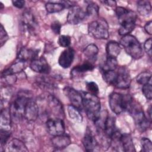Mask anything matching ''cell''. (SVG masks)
I'll return each mask as SVG.
<instances>
[{"instance_id": "6da1fadb", "label": "cell", "mask_w": 152, "mask_h": 152, "mask_svg": "<svg viewBox=\"0 0 152 152\" xmlns=\"http://www.w3.org/2000/svg\"><path fill=\"white\" fill-rule=\"evenodd\" d=\"M115 12L120 24L118 30L119 34L123 36L129 34L135 27L136 14L134 11L122 7H116Z\"/></svg>"}, {"instance_id": "7a4b0ae2", "label": "cell", "mask_w": 152, "mask_h": 152, "mask_svg": "<svg viewBox=\"0 0 152 152\" xmlns=\"http://www.w3.org/2000/svg\"><path fill=\"white\" fill-rule=\"evenodd\" d=\"M83 107L87 117L91 121L96 122L100 116V100L97 95L88 92H82Z\"/></svg>"}, {"instance_id": "3957f363", "label": "cell", "mask_w": 152, "mask_h": 152, "mask_svg": "<svg viewBox=\"0 0 152 152\" xmlns=\"http://www.w3.org/2000/svg\"><path fill=\"white\" fill-rule=\"evenodd\" d=\"M126 110L132 117L135 125L140 131H144L149 127L151 122L145 117L141 105L132 97L131 98L128 103Z\"/></svg>"}, {"instance_id": "277c9868", "label": "cell", "mask_w": 152, "mask_h": 152, "mask_svg": "<svg viewBox=\"0 0 152 152\" xmlns=\"http://www.w3.org/2000/svg\"><path fill=\"white\" fill-rule=\"evenodd\" d=\"M120 43L124 47L126 53L131 58L138 59L142 57L144 52L142 46L134 36L130 34L124 36L120 40Z\"/></svg>"}, {"instance_id": "5b68a950", "label": "cell", "mask_w": 152, "mask_h": 152, "mask_svg": "<svg viewBox=\"0 0 152 152\" xmlns=\"http://www.w3.org/2000/svg\"><path fill=\"white\" fill-rule=\"evenodd\" d=\"M89 34L96 39H107L109 36V26L105 20L99 18L88 25Z\"/></svg>"}, {"instance_id": "8992f818", "label": "cell", "mask_w": 152, "mask_h": 152, "mask_svg": "<svg viewBox=\"0 0 152 152\" xmlns=\"http://www.w3.org/2000/svg\"><path fill=\"white\" fill-rule=\"evenodd\" d=\"M132 97L113 92L109 97V104L111 110L115 114H120L126 110L128 103Z\"/></svg>"}, {"instance_id": "52a82bcc", "label": "cell", "mask_w": 152, "mask_h": 152, "mask_svg": "<svg viewBox=\"0 0 152 152\" xmlns=\"http://www.w3.org/2000/svg\"><path fill=\"white\" fill-rule=\"evenodd\" d=\"M29 99V97L24 94H20L13 101L10 107V112L12 119L19 121L24 118L26 105Z\"/></svg>"}, {"instance_id": "ba28073f", "label": "cell", "mask_w": 152, "mask_h": 152, "mask_svg": "<svg viewBox=\"0 0 152 152\" xmlns=\"http://www.w3.org/2000/svg\"><path fill=\"white\" fill-rule=\"evenodd\" d=\"M116 69L111 85L118 88L126 89L129 88L131 82V78L128 69L124 66H121L118 69L117 71H116Z\"/></svg>"}, {"instance_id": "9c48e42d", "label": "cell", "mask_w": 152, "mask_h": 152, "mask_svg": "<svg viewBox=\"0 0 152 152\" xmlns=\"http://www.w3.org/2000/svg\"><path fill=\"white\" fill-rule=\"evenodd\" d=\"M21 26L22 29L33 34L38 28V23L34 15L30 12H24L21 17Z\"/></svg>"}, {"instance_id": "30bf717a", "label": "cell", "mask_w": 152, "mask_h": 152, "mask_svg": "<svg viewBox=\"0 0 152 152\" xmlns=\"http://www.w3.org/2000/svg\"><path fill=\"white\" fill-rule=\"evenodd\" d=\"M47 131L53 136L62 135L65 132V124L61 118H50L46 123Z\"/></svg>"}, {"instance_id": "8fae6325", "label": "cell", "mask_w": 152, "mask_h": 152, "mask_svg": "<svg viewBox=\"0 0 152 152\" xmlns=\"http://www.w3.org/2000/svg\"><path fill=\"white\" fill-rule=\"evenodd\" d=\"M64 93L72 105L81 110L83 107L82 94L74 88L70 87H66L64 88Z\"/></svg>"}, {"instance_id": "7c38bea8", "label": "cell", "mask_w": 152, "mask_h": 152, "mask_svg": "<svg viewBox=\"0 0 152 152\" xmlns=\"http://www.w3.org/2000/svg\"><path fill=\"white\" fill-rule=\"evenodd\" d=\"M87 14L82 8L75 5L70 8L67 15V21L72 25L78 24L81 23L86 17Z\"/></svg>"}, {"instance_id": "4fadbf2b", "label": "cell", "mask_w": 152, "mask_h": 152, "mask_svg": "<svg viewBox=\"0 0 152 152\" xmlns=\"http://www.w3.org/2000/svg\"><path fill=\"white\" fill-rule=\"evenodd\" d=\"M30 68L34 72L43 74H48L50 71V67L44 57L36 58L30 64Z\"/></svg>"}, {"instance_id": "5bb4252c", "label": "cell", "mask_w": 152, "mask_h": 152, "mask_svg": "<svg viewBox=\"0 0 152 152\" xmlns=\"http://www.w3.org/2000/svg\"><path fill=\"white\" fill-rule=\"evenodd\" d=\"M39 115V107L37 103L32 99L28 100L24 110V118L29 122L36 120Z\"/></svg>"}, {"instance_id": "9a60e30c", "label": "cell", "mask_w": 152, "mask_h": 152, "mask_svg": "<svg viewBox=\"0 0 152 152\" xmlns=\"http://www.w3.org/2000/svg\"><path fill=\"white\" fill-rule=\"evenodd\" d=\"M75 51L73 48L68 47L62 52L59 59L58 63L61 66L64 68H69L74 60Z\"/></svg>"}, {"instance_id": "2e32d148", "label": "cell", "mask_w": 152, "mask_h": 152, "mask_svg": "<svg viewBox=\"0 0 152 152\" xmlns=\"http://www.w3.org/2000/svg\"><path fill=\"white\" fill-rule=\"evenodd\" d=\"M83 144L87 151H93L98 145V142L89 128H87L83 138Z\"/></svg>"}, {"instance_id": "e0dca14e", "label": "cell", "mask_w": 152, "mask_h": 152, "mask_svg": "<svg viewBox=\"0 0 152 152\" xmlns=\"http://www.w3.org/2000/svg\"><path fill=\"white\" fill-rule=\"evenodd\" d=\"M39 52L37 50L23 48L20 49L17 55V59L24 62L28 61H32L37 58Z\"/></svg>"}, {"instance_id": "ac0fdd59", "label": "cell", "mask_w": 152, "mask_h": 152, "mask_svg": "<svg viewBox=\"0 0 152 152\" xmlns=\"http://www.w3.org/2000/svg\"><path fill=\"white\" fill-rule=\"evenodd\" d=\"M52 144L55 148L62 150L71 144V139L68 135L64 134L62 135L54 136L52 139Z\"/></svg>"}, {"instance_id": "d6986e66", "label": "cell", "mask_w": 152, "mask_h": 152, "mask_svg": "<svg viewBox=\"0 0 152 152\" xmlns=\"http://www.w3.org/2000/svg\"><path fill=\"white\" fill-rule=\"evenodd\" d=\"M48 103L50 111L54 113L56 116H57V114H59L60 116L64 114L62 104L56 98L50 95L48 98Z\"/></svg>"}, {"instance_id": "ffe728a7", "label": "cell", "mask_w": 152, "mask_h": 152, "mask_svg": "<svg viewBox=\"0 0 152 152\" xmlns=\"http://www.w3.org/2000/svg\"><path fill=\"white\" fill-rule=\"evenodd\" d=\"M8 151L24 152L28 151V149L24 143L19 139L14 138L11 140L7 146Z\"/></svg>"}, {"instance_id": "44dd1931", "label": "cell", "mask_w": 152, "mask_h": 152, "mask_svg": "<svg viewBox=\"0 0 152 152\" xmlns=\"http://www.w3.org/2000/svg\"><path fill=\"white\" fill-rule=\"evenodd\" d=\"M121 146H122V149L123 151L133 152L135 151L132 138L129 134H121Z\"/></svg>"}, {"instance_id": "7402d4cb", "label": "cell", "mask_w": 152, "mask_h": 152, "mask_svg": "<svg viewBox=\"0 0 152 152\" xmlns=\"http://www.w3.org/2000/svg\"><path fill=\"white\" fill-rule=\"evenodd\" d=\"M107 57L116 58L121 51L120 44L115 41H110L106 45Z\"/></svg>"}, {"instance_id": "603a6c76", "label": "cell", "mask_w": 152, "mask_h": 152, "mask_svg": "<svg viewBox=\"0 0 152 152\" xmlns=\"http://www.w3.org/2000/svg\"><path fill=\"white\" fill-rule=\"evenodd\" d=\"M11 116L10 109H1V129L10 131L11 128Z\"/></svg>"}, {"instance_id": "cb8c5ba5", "label": "cell", "mask_w": 152, "mask_h": 152, "mask_svg": "<svg viewBox=\"0 0 152 152\" xmlns=\"http://www.w3.org/2000/svg\"><path fill=\"white\" fill-rule=\"evenodd\" d=\"M94 65L90 61H86L83 64L74 66L71 72L72 76H75L78 74H80L86 72L88 71H91L94 68Z\"/></svg>"}, {"instance_id": "d4e9b609", "label": "cell", "mask_w": 152, "mask_h": 152, "mask_svg": "<svg viewBox=\"0 0 152 152\" xmlns=\"http://www.w3.org/2000/svg\"><path fill=\"white\" fill-rule=\"evenodd\" d=\"M99 52L97 46L94 44H90L84 50V55L86 58L88 59V61L93 63L96 59L97 55Z\"/></svg>"}, {"instance_id": "484cf974", "label": "cell", "mask_w": 152, "mask_h": 152, "mask_svg": "<svg viewBox=\"0 0 152 152\" xmlns=\"http://www.w3.org/2000/svg\"><path fill=\"white\" fill-rule=\"evenodd\" d=\"M24 66V62L18 60L17 62H15L11 66H10L7 69L4 70L1 75H15L16 73L20 72L23 71Z\"/></svg>"}, {"instance_id": "4316f807", "label": "cell", "mask_w": 152, "mask_h": 152, "mask_svg": "<svg viewBox=\"0 0 152 152\" xmlns=\"http://www.w3.org/2000/svg\"><path fill=\"white\" fill-rule=\"evenodd\" d=\"M137 10L142 16H148L151 11V6L148 1H138L137 2Z\"/></svg>"}, {"instance_id": "83f0119b", "label": "cell", "mask_w": 152, "mask_h": 152, "mask_svg": "<svg viewBox=\"0 0 152 152\" xmlns=\"http://www.w3.org/2000/svg\"><path fill=\"white\" fill-rule=\"evenodd\" d=\"M68 115L71 119L75 122H81L83 121V116L80 112V110L72 106V104L68 105L67 107Z\"/></svg>"}, {"instance_id": "f1b7e54d", "label": "cell", "mask_w": 152, "mask_h": 152, "mask_svg": "<svg viewBox=\"0 0 152 152\" xmlns=\"http://www.w3.org/2000/svg\"><path fill=\"white\" fill-rule=\"evenodd\" d=\"M118 62L116 58L107 57L106 61L104 62L103 65L101 66L100 69L102 72L107 71H113L117 68Z\"/></svg>"}, {"instance_id": "f546056e", "label": "cell", "mask_w": 152, "mask_h": 152, "mask_svg": "<svg viewBox=\"0 0 152 152\" xmlns=\"http://www.w3.org/2000/svg\"><path fill=\"white\" fill-rule=\"evenodd\" d=\"M45 8L48 12L49 13H55L58 12L62 11L65 7L62 3H56V2H48L45 5Z\"/></svg>"}, {"instance_id": "4dcf8cb0", "label": "cell", "mask_w": 152, "mask_h": 152, "mask_svg": "<svg viewBox=\"0 0 152 152\" xmlns=\"http://www.w3.org/2000/svg\"><path fill=\"white\" fill-rule=\"evenodd\" d=\"M137 82L142 85L151 83V74L148 71H144L139 74L136 78Z\"/></svg>"}, {"instance_id": "1f68e13d", "label": "cell", "mask_w": 152, "mask_h": 152, "mask_svg": "<svg viewBox=\"0 0 152 152\" xmlns=\"http://www.w3.org/2000/svg\"><path fill=\"white\" fill-rule=\"evenodd\" d=\"M88 5L87 7L86 10V14L87 15L91 16V17H96L98 16L99 11V7L97 4L93 2H88Z\"/></svg>"}, {"instance_id": "d6a6232c", "label": "cell", "mask_w": 152, "mask_h": 152, "mask_svg": "<svg viewBox=\"0 0 152 152\" xmlns=\"http://www.w3.org/2000/svg\"><path fill=\"white\" fill-rule=\"evenodd\" d=\"M142 91L144 96L148 100H151L152 98V85L151 83H147L143 85L142 88Z\"/></svg>"}, {"instance_id": "836d02e7", "label": "cell", "mask_w": 152, "mask_h": 152, "mask_svg": "<svg viewBox=\"0 0 152 152\" xmlns=\"http://www.w3.org/2000/svg\"><path fill=\"white\" fill-rule=\"evenodd\" d=\"M142 150L143 151L151 152L152 151L151 141L147 138H142L141 140Z\"/></svg>"}, {"instance_id": "e575fe53", "label": "cell", "mask_w": 152, "mask_h": 152, "mask_svg": "<svg viewBox=\"0 0 152 152\" xmlns=\"http://www.w3.org/2000/svg\"><path fill=\"white\" fill-rule=\"evenodd\" d=\"M58 44L64 48H68L71 44V37L68 35H61L58 39Z\"/></svg>"}, {"instance_id": "d590c367", "label": "cell", "mask_w": 152, "mask_h": 152, "mask_svg": "<svg viewBox=\"0 0 152 152\" xmlns=\"http://www.w3.org/2000/svg\"><path fill=\"white\" fill-rule=\"evenodd\" d=\"M86 88L88 91V93L94 95H97L99 93V87L97 84L93 82L90 81L86 83Z\"/></svg>"}, {"instance_id": "8d00e7d4", "label": "cell", "mask_w": 152, "mask_h": 152, "mask_svg": "<svg viewBox=\"0 0 152 152\" xmlns=\"http://www.w3.org/2000/svg\"><path fill=\"white\" fill-rule=\"evenodd\" d=\"M10 132L8 130L1 129L0 130V138H1V145L3 146L6 144L10 137Z\"/></svg>"}, {"instance_id": "74e56055", "label": "cell", "mask_w": 152, "mask_h": 152, "mask_svg": "<svg viewBox=\"0 0 152 152\" xmlns=\"http://www.w3.org/2000/svg\"><path fill=\"white\" fill-rule=\"evenodd\" d=\"M8 36L5 31L2 24H1V29H0V42H1V46H2L8 40Z\"/></svg>"}, {"instance_id": "f35d334b", "label": "cell", "mask_w": 152, "mask_h": 152, "mask_svg": "<svg viewBox=\"0 0 152 152\" xmlns=\"http://www.w3.org/2000/svg\"><path fill=\"white\" fill-rule=\"evenodd\" d=\"M52 30L56 34H59L61 32V24L58 21H54L52 23L50 26Z\"/></svg>"}, {"instance_id": "ab89813d", "label": "cell", "mask_w": 152, "mask_h": 152, "mask_svg": "<svg viewBox=\"0 0 152 152\" xmlns=\"http://www.w3.org/2000/svg\"><path fill=\"white\" fill-rule=\"evenodd\" d=\"M144 48L145 52L147 53H148L150 56H151V38H149L145 42V43L144 44Z\"/></svg>"}, {"instance_id": "60d3db41", "label": "cell", "mask_w": 152, "mask_h": 152, "mask_svg": "<svg viewBox=\"0 0 152 152\" xmlns=\"http://www.w3.org/2000/svg\"><path fill=\"white\" fill-rule=\"evenodd\" d=\"M12 3L14 6L18 8H22L24 7L25 4L24 1H12Z\"/></svg>"}, {"instance_id": "b9f144b4", "label": "cell", "mask_w": 152, "mask_h": 152, "mask_svg": "<svg viewBox=\"0 0 152 152\" xmlns=\"http://www.w3.org/2000/svg\"><path fill=\"white\" fill-rule=\"evenodd\" d=\"M144 29L148 34H152V21H150L145 24L144 26Z\"/></svg>"}, {"instance_id": "7bdbcfd3", "label": "cell", "mask_w": 152, "mask_h": 152, "mask_svg": "<svg viewBox=\"0 0 152 152\" xmlns=\"http://www.w3.org/2000/svg\"><path fill=\"white\" fill-rule=\"evenodd\" d=\"M100 2L103 3L104 5H108L109 7H115L116 5V2L115 1H111V0H108V1H101Z\"/></svg>"}, {"instance_id": "ee69618b", "label": "cell", "mask_w": 152, "mask_h": 152, "mask_svg": "<svg viewBox=\"0 0 152 152\" xmlns=\"http://www.w3.org/2000/svg\"><path fill=\"white\" fill-rule=\"evenodd\" d=\"M148 115L149 116V119L151 121V106H150V107L148 109V111H147Z\"/></svg>"}]
</instances>
